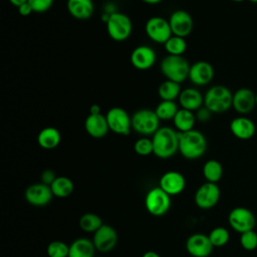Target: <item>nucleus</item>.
<instances>
[{"label":"nucleus","mask_w":257,"mask_h":257,"mask_svg":"<svg viewBox=\"0 0 257 257\" xmlns=\"http://www.w3.org/2000/svg\"><path fill=\"white\" fill-rule=\"evenodd\" d=\"M214 74V67L211 63L205 60H198L191 64L188 78L193 84L204 86L213 80Z\"/></svg>","instance_id":"nucleus-15"},{"label":"nucleus","mask_w":257,"mask_h":257,"mask_svg":"<svg viewBox=\"0 0 257 257\" xmlns=\"http://www.w3.org/2000/svg\"><path fill=\"white\" fill-rule=\"evenodd\" d=\"M46 252L48 257H68L69 245L63 241L54 240L48 244Z\"/></svg>","instance_id":"nucleus-34"},{"label":"nucleus","mask_w":257,"mask_h":257,"mask_svg":"<svg viewBox=\"0 0 257 257\" xmlns=\"http://www.w3.org/2000/svg\"><path fill=\"white\" fill-rule=\"evenodd\" d=\"M178 100L181 108L191 111H196L204 105V95L195 87H186L182 89Z\"/></svg>","instance_id":"nucleus-22"},{"label":"nucleus","mask_w":257,"mask_h":257,"mask_svg":"<svg viewBox=\"0 0 257 257\" xmlns=\"http://www.w3.org/2000/svg\"><path fill=\"white\" fill-rule=\"evenodd\" d=\"M182 91L181 85L178 82L166 79L158 87V95L162 100H176Z\"/></svg>","instance_id":"nucleus-28"},{"label":"nucleus","mask_w":257,"mask_h":257,"mask_svg":"<svg viewBox=\"0 0 257 257\" xmlns=\"http://www.w3.org/2000/svg\"><path fill=\"white\" fill-rule=\"evenodd\" d=\"M230 132L238 140L247 141L254 137L256 133L255 122L247 116H237L230 122Z\"/></svg>","instance_id":"nucleus-20"},{"label":"nucleus","mask_w":257,"mask_h":257,"mask_svg":"<svg viewBox=\"0 0 257 257\" xmlns=\"http://www.w3.org/2000/svg\"><path fill=\"white\" fill-rule=\"evenodd\" d=\"M95 250L92 240L80 237L69 245L68 257H94Z\"/></svg>","instance_id":"nucleus-25"},{"label":"nucleus","mask_w":257,"mask_h":257,"mask_svg":"<svg viewBox=\"0 0 257 257\" xmlns=\"http://www.w3.org/2000/svg\"><path fill=\"white\" fill-rule=\"evenodd\" d=\"M179 153L187 160H197L201 158L207 150V139L198 130H191L179 133Z\"/></svg>","instance_id":"nucleus-2"},{"label":"nucleus","mask_w":257,"mask_h":257,"mask_svg":"<svg viewBox=\"0 0 257 257\" xmlns=\"http://www.w3.org/2000/svg\"><path fill=\"white\" fill-rule=\"evenodd\" d=\"M249 1L252 3H257V0H249Z\"/></svg>","instance_id":"nucleus-47"},{"label":"nucleus","mask_w":257,"mask_h":257,"mask_svg":"<svg viewBox=\"0 0 257 257\" xmlns=\"http://www.w3.org/2000/svg\"><path fill=\"white\" fill-rule=\"evenodd\" d=\"M89 113H92V114H95V113H101L100 112V107L98 104H92L90 105L89 107Z\"/></svg>","instance_id":"nucleus-41"},{"label":"nucleus","mask_w":257,"mask_h":257,"mask_svg":"<svg viewBox=\"0 0 257 257\" xmlns=\"http://www.w3.org/2000/svg\"><path fill=\"white\" fill-rule=\"evenodd\" d=\"M28 3L30 4L33 12L44 13L52 7L54 0H28Z\"/></svg>","instance_id":"nucleus-37"},{"label":"nucleus","mask_w":257,"mask_h":257,"mask_svg":"<svg viewBox=\"0 0 257 257\" xmlns=\"http://www.w3.org/2000/svg\"><path fill=\"white\" fill-rule=\"evenodd\" d=\"M53 196L57 198H66L73 193L74 184L71 179L65 176H57L54 182L50 185Z\"/></svg>","instance_id":"nucleus-27"},{"label":"nucleus","mask_w":257,"mask_h":257,"mask_svg":"<svg viewBox=\"0 0 257 257\" xmlns=\"http://www.w3.org/2000/svg\"><path fill=\"white\" fill-rule=\"evenodd\" d=\"M231 1L236 2V3H240V2H243V1H245V0H231Z\"/></svg>","instance_id":"nucleus-45"},{"label":"nucleus","mask_w":257,"mask_h":257,"mask_svg":"<svg viewBox=\"0 0 257 257\" xmlns=\"http://www.w3.org/2000/svg\"><path fill=\"white\" fill-rule=\"evenodd\" d=\"M145 207L155 217L164 216L171 208V196L160 187L153 188L146 195Z\"/></svg>","instance_id":"nucleus-7"},{"label":"nucleus","mask_w":257,"mask_h":257,"mask_svg":"<svg viewBox=\"0 0 257 257\" xmlns=\"http://www.w3.org/2000/svg\"><path fill=\"white\" fill-rule=\"evenodd\" d=\"M153 154L160 159L172 158L179 152L178 132L170 126H161L153 136Z\"/></svg>","instance_id":"nucleus-1"},{"label":"nucleus","mask_w":257,"mask_h":257,"mask_svg":"<svg viewBox=\"0 0 257 257\" xmlns=\"http://www.w3.org/2000/svg\"><path fill=\"white\" fill-rule=\"evenodd\" d=\"M109 131L119 136H128L132 128V115L119 106H113L105 113Z\"/></svg>","instance_id":"nucleus-8"},{"label":"nucleus","mask_w":257,"mask_h":257,"mask_svg":"<svg viewBox=\"0 0 257 257\" xmlns=\"http://www.w3.org/2000/svg\"><path fill=\"white\" fill-rule=\"evenodd\" d=\"M159 187L171 197L176 196L186 188V179L180 172L168 171L160 178Z\"/></svg>","instance_id":"nucleus-19"},{"label":"nucleus","mask_w":257,"mask_h":257,"mask_svg":"<svg viewBox=\"0 0 257 257\" xmlns=\"http://www.w3.org/2000/svg\"><path fill=\"white\" fill-rule=\"evenodd\" d=\"M57 178V176L55 175V173H54V171H52V170H50V169H46V170H44L42 173H41V175H40V182L41 183H43V184H45V185H48V186H50L53 182H54V180Z\"/></svg>","instance_id":"nucleus-39"},{"label":"nucleus","mask_w":257,"mask_h":257,"mask_svg":"<svg viewBox=\"0 0 257 257\" xmlns=\"http://www.w3.org/2000/svg\"><path fill=\"white\" fill-rule=\"evenodd\" d=\"M170 27L173 35L186 38L194 28V20L191 14L185 10H175L169 18Z\"/></svg>","instance_id":"nucleus-12"},{"label":"nucleus","mask_w":257,"mask_h":257,"mask_svg":"<svg viewBox=\"0 0 257 257\" xmlns=\"http://www.w3.org/2000/svg\"><path fill=\"white\" fill-rule=\"evenodd\" d=\"M203 176L207 182L217 184L223 176V167L217 160H209L203 166Z\"/></svg>","instance_id":"nucleus-29"},{"label":"nucleus","mask_w":257,"mask_h":257,"mask_svg":"<svg viewBox=\"0 0 257 257\" xmlns=\"http://www.w3.org/2000/svg\"><path fill=\"white\" fill-rule=\"evenodd\" d=\"M209 239L214 247H222L229 242L230 233L224 227H216L209 233Z\"/></svg>","instance_id":"nucleus-33"},{"label":"nucleus","mask_w":257,"mask_h":257,"mask_svg":"<svg viewBox=\"0 0 257 257\" xmlns=\"http://www.w3.org/2000/svg\"><path fill=\"white\" fill-rule=\"evenodd\" d=\"M143 257H161V256H160L157 252L150 250V251L145 252V253H144V255H143Z\"/></svg>","instance_id":"nucleus-43"},{"label":"nucleus","mask_w":257,"mask_h":257,"mask_svg":"<svg viewBox=\"0 0 257 257\" xmlns=\"http://www.w3.org/2000/svg\"><path fill=\"white\" fill-rule=\"evenodd\" d=\"M179 105L174 100H161L155 108L160 120H173L179 110Z\"/></svg>","instance_id":"nucleus-30"},{"label":"nucleus","mask_w":257,"mask_h":257,"mask_svg":"<svg viewBox=\"0 0 257 257\" xmlns=\"http://www.w3.org/2000/svg\"><path fill=\"white\" fill-rule=\"evenodd\" d=\"M256 106L255 92L248 87H241L233 93L232 107L239 114H247Z\"/></svg>","instance_id":"nucleus-18"},{"label":"nucleus","mask_w":257,"mask_h":257,"mask_svg":"<svg viewBox=\"0 0 257 257\" xmlns=\"http://www.w3.org/2000/svg\"><path fill=\"white\" fill-rule=\"evenodd\" d=\"M9 2H10L13 6H15V7L18 8V7L21 6L22 4L28 2V0H9Z\"/></svg>","instance_id":"nucleus-42"},{"label":"nucleus","mask_w":257,"mask_h":257,"mask_svg":"<svg viewBox=\"0 0 257 257\" xmlns=\"http://www.w3.org/2000/svg\"><path fill=\"white\" fill-rule=\"evenodd\" d=\"M155 109L141 108L132 115V128L142 137L153 136L161 126Z\"/></svg>","instance_id":"nucleus-5"},{"label":"nucleus","mask_w":257,"mask_h":257,"mask_svg":"<svg viewBox=\"0 0 257 257\" xmlns=\"http://www.w3.org/2000/svg\"><path fill=\"white\" fill-rule=\"evenodd\" d=\"M220 188L215 183L206 182L201 185L195 193V203L203 210H208L217 205L220 199Z\"/></svg>","instance_id":"nucleus-11"},{"label":"nucleus","mask_w":257,"mask_h":257,"mask_svg":"<svg viewBox=\"0 0 257 257\" xmlns=\"http://www.w3.org/2000/svg\"><path fill=\"white\" fill-rule=\"evenodd\" d=\"M228 223L230 227L242 234L244 232L254 230L256 218L251 210L245 207H235L228 215Z\"/></svg>","instance_id":"nucleus-9"},{"label":"nucleus","mask_w":257,"mask_h":257,"mask_svg":"<svg viewBox=\"0 0 257 257\" xmlns=\"http://www.w3.org/2000/svg\"><path fill=\"white\" fill-rule=\"evenodd\" d=\"M84 130L91 138L101 139L105 137L109 131L105 115L102 113H88L84 120Z\"/></svg>","instance_id":"nucleus-21"},{"label":"nucleus","mask_w":257,"mask_h":257,"mask_svg":"<svg viewBox=\"0 0 257 257\" xmlns=\"http://www.w3.org/2000/svg\"><path fill=\"white\" fill-rule=\"evenodd\" d=\"M17 9H18V12H19V14L21 16H28V15H30L33 12L32 8H31V6H30V4L28 2L22 4Z\"/></svg>","instance_id":"nucleus-40"},{"label":"nucleus","mask_w":257,"mask_h":257,"mask_svg":"<svg viewBox=\"0 0 257 257\" xmlns=\"http://www.w3.org/2000/svg\"><path fill=\"white\" fill-rule=\"evenodd\" d=\"M106 30L108 36L114 41L126 40L133 31V23L131 18L122 13L114 11L109 14L106 20Z\"/></svg>","instance_id":"nucleus-6"},{"label":"nucleus","mask_w":257,"mask_h":257,"mask_svg":"<svg viewBox=\"0 0 257 257\" xmlns=\"http://www.w3.org/2000/svg\"><path fill=\"white\" fill-rule=\"evenodd\" d=\"M92 242L96 251L107 253L115 247L117 243V233L111 226L103 224L93 233Z\"/></svg>","instance_id":"nucleus-14"},{"label":"nucleus","mask_w":257,"mask_h":257,"mask_svg":"<svg viewBox=\"0 0 257 257\" xmlns=\"http://www.w3.org/2000/svg\"><path fill=\"white\" fill-rule=\"evenodd\" d=\"M164 47L169 55L183 56V54L187 50V41L183 37L172 35L164 43Z\"/></svg>","instance_id":"nucleus-32"},{"label":"nucleus","mask_w":257,"mask_h":257,"mask_svg":"<svg viewBox=\"0 0 257 257\" xmlns=\"http://www.w3.org/2000/svg\"><path fill=\"white\" fill-rule=\"evenodd\" d=\"M24 197L30 205L35 207H43L50 203L53 194L50 186L39 182L28 186L24 192Z\"/></svg>","instance_id":"nucleus-13"},{"label":"nucleus","mask_w":257,"mask_h":257,"mask_svg":"<svg viewBox=\"0 0 257 257\" xmlns=\"http://www.w3.org/2000/svg\"><path fill=\"white\" fill-rule=\"evenodd\" d=\"M61 135L54 126H46L37 135V144L44 150H53L59 146Z\"/></svg>","instance_id":"nucleus-24"},{"label":"nucleus","mask_w":257,"mask_h":257,"mask_svg":"<svg viewBox=\"0 0 257 257\" xmlns=\"http://www.w3.org/2000/svg\"><path fill=\"white\" fill-rule=\"evenodd\" d=\"M79 228L86 233H94L102 225L101 218L94 213H85L80 216L78 220Z\"/></svg>","instance_id":"nucleus-31"},{"label":"nucleus","mask_w":257,"mask_h":257,"mask_svg":"<svg viewBox=\"0 0 257 257\" xmlns=\"http://www.w3.org/2000/svg\"><path fill=\"white\" fill-rule=\"evenodd\" d=\"M233 93L223 85L216 84L211 86L204 94V105L213 113H222L232 107Z\"/></svg>","instance_id":"nucleus-3"},{"label":"nucleus","mask_w":257,"mask_h":257,"mask_svg":"<svg viewBox=\"0 0 257 257\" xmlns=\"http://www.w3.org/2000/svg\"><path fill=\"white\" fill-rule=\"evenodd\" d=\"M131 63L138 70H148L154 66L157 54L154 48L148 45H139L131 53Z\"/></svg>","instance_id":"nucleus-17"},{"label":"nucleus","mask_w":257,"mask_h":257,"mask_svg":"<svg viewBox=\"0 0 257 257\" xmlns=\"http://www.w3.org/2000/svg\"><path fill=\"white\" fill-rule=\"evenodd\" d=\"M240 244L246 251H253L257 248V233L254 230L244 232L240 235Z\"/></svg>","instance_id":"nucleus-36"},{"label":"nucleus","mask_w":257,"mask_h":257,"mask_svg":"<svg viewBox=\"0 0 257 257\" xmlns=\"http://www.w3.org/2000/svg\"><path fill=\"white\" fill-rule=\"evenodd\" d=\"M143 2H145L146 4H149V5H156L160 2H162L163 0H142Z\"/></svg>","instance_id":"nucleus-44"},{"label":"nucleus","mask_w":257,"mask_h":257,"mask_svg":"<svg viewBox=\"0 0 257 257\" xmlns=\"http://www.w3.org/2000/svg\"><path fill=\"white\" fill-rule=\"evenodd\" d=\"M255 100H256V105H257V92L255 93Z\"/></svg>","instance_id":"nucleus-46"},{"label":"nucleus","mask_w":257,"mask_h":257,"mask_svg":"<svg viewBox=\"0 0 257 257\" xmlns=\"http://www.w3.org/2000/svg\"><path fill=\"white\" fill-rule=\"evenodd\" d=\"M190 64L184 56L167 55L160 64V69L166 79L182 83L189 77Z\"/></svg>","instance_id":"nucleus-4"},{"label":"nucleus","mask_w":257,"mask_h":257,"mask_svg":"<svg viewBox=\"0 0 257 257\" xmlns=\"http://www.w3.org/2000/svg\"><path fill=\"white\" fill-rule=\"evenodd\" d=\"M212 111L207 108L205 105H203L202 107H200L198 110H196V119L198 121H201V122H207L208 120H210L211 116H212Z\"/></svg>","instance_id":"nucleus-38"},{"label":"nucleus","mask_w":257,"mask_h":257,"mask_svg":"<svg viewBox=\"0 0 257 257\" xmlns=\"http://www.w3.org/2000/svg\"><path fill=\"white\" fill-rule=\"evenodd\" d=\"M213 248L209 236L203 233L192 234L186 241V249L192 257H209Z\"/></svg>","instance_id":"nucleus-16"},{"label":"nucleus","mask_w":257,"mask_h":257,"mask_svg":"<svg viewBox=\"0 0 257 257\" xmlns=\"http://www.w3.org/2000/svg\"><path fill=\"white\" fill-rule=\"evenodd\" d=\"M66 7L68 13L78 20L89 19L94 11L92 0H67Z\"/></svg>","instance_id":"nucleus-23"},{"label":"nucleus","mask_w":257,"mask_h":257,"mask_svg":"<svg viewBox=\"0 0 257 257\" xmlns=\"http://www.w3.org/2000/svg\"><path fill=\"white\" fill-rule=\"evenodd\" d=\"M196 120L197 119L194 111L185 108H179L178 112L173 118V123L177 132L185 133L194 130Z\"/></svg>","instance_id":"nucleus-26"},{"label":"nucleus","mask_w":257,"mask_h":257,"mask_svg":"<svg viewBox=\"0 0 257 257\" xmlns=\"http://www.w3.org/2000/svg\"><path fill=\"white\" fill-rule=\"evenodd\" d=\"M134 151L139 156H150L154 152L153 141L149 137H141L134 144Z\"/></svg>","instance_id":"nucleus-35"},{"label":"nucleus","mask_w":257,"mask_h":257,"mask_svg":"<svg viewBox=\"0 0 257 257\" xmlns=\"http://www.w3.org/2000/svg\"><path fill=\"white\" fill-rule=\"evenodd\" d=\"M145 31L152 41L162 44H164L173 35L169 20L160 16H153L149 18L145 25Z\"/></svg>","instance_id":"nucleus-10"}]
</instances>
